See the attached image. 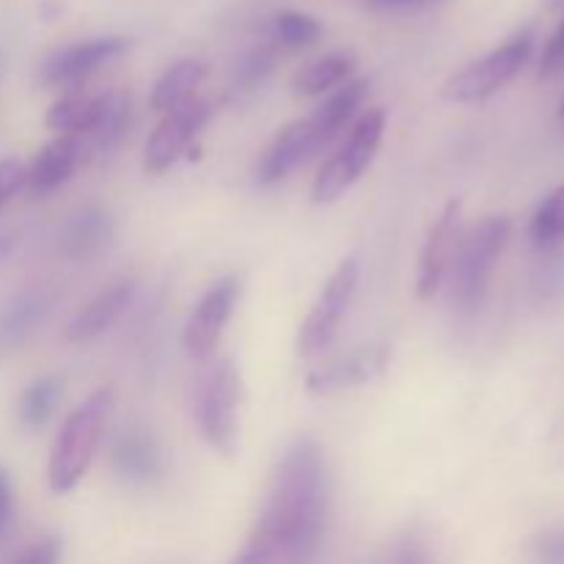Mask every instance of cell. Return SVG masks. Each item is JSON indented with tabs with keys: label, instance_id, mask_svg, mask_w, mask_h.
<instances>
[{
	"label": "cell",
	"instance_id": "cell-27",
	"mask_svg": "<svg viewBox=\"0 0 564 564\" xmlns=\"http://www.w3.org/2000/svg\"><path fill=\"white\" fill-rule=\"evenodd\" d=\"M61 554H64L61 540L55 534H47V538L25 545L9 564H61Z\"/></svg>",
	"mask_w": 564,
	"mask_h": 564
},
{
	"label": "cell",
	"instance_id": "cell-3",
	"mask_svg": "<svg viewBox=\"0 0 564 564\" xmlns=\"http://www.w3.org/2000/svg\"><path fill=\"white\" fill-rule=\"evenodd\" d=\"M512 237V224L505 215H490V218L474 224L466 235L457 240L455 259H452V297L460 308L471 312L485 301L490 275L496 262L505 253L507 242Z\"/></svg>",
	"mask_w": 564,
	"mask_h": 564
},
{
	"label": "cell",
	"instance_id": "cell-21",
	"mask_svg": "<svg viewBox=\"0 0 564 564\" xmlns=\"http://www.w3.org/2000/svg\"><path fill=\"white\" fill-rule=\"evenodd\" d=\"M207 80V66L196 58L176 61L174 66L160 75V80L154 83L152 94H149V108L154 113H169V110L182 108L185 102L198 97V88Z\"/></svg>",
	"mask_w": 564,
	"mask_h": 564
},
{
	"label": "cell",
	"instance_id": "cell-18",
	"mask_svg": "<svg viewBox=\"0 0 564 564\" xmlns=\"http://www.w3.org/2000/svg\"><path fill=\"white\" fill-rule=\"evenodd\" d=\"M369 86L372 83L367 77H358V80H350L347 86H341L334 97L325 99L312 116H306L308 132H312L314 152H323L330 141L341 135L347 124L356 119V113L361 110L364 99H367Z\"/></svg>",
	"mask_w": 564,
	"mask_h": 564
},
{
	"label": "cell",
	"instance_id": "cell-13",
	"mask_svg": "<svg viewBox=\"0 0 564 564\" xmlns=\"http://www.w3.org/2000/svg\"><path fill=\"white\" fill-rule=\"evenodd\" d=\"M457 224H460V202H449L444 209H441L438 218H435L433 229H430L427 240H424L422 257H419V273H416L419 301H433V297L438 295L444 279L449 275L457 240H460V235H457Z\"/></svg>",
	"mask_w": 564,
	"mask_h": 564
},
{
	"label": "cell",
	"instance_id": "cell-5",
	"mask_svg": "<svg viewBox=\"0 0 564 564\" xmlns=\"http://www.w3.org/2000/svg\"><path fill=\"white\" fill-rule=\"evenodd\" d=\"M386 132V110L372 108L352 124L350 135L339 147L334 158L325 160L319 174L314 176L312 202L314 204H334L356 185L364 176V171L372 165Z\"/></svg>",
	"mask_w": 564,
	"mask_h": 564
},
{
	"label": "cell",
	"instance_id": "cell-25",
	"mask_svg": "<svg viewBox=\"0 0 564 564\" xmlns=\"http://www.w3.org/2000/svg\"><path fill=\"white\" fill-rule=\"evenodd\" d=\"M61 400V380L58 378H39L22 391L20 397V422L28 430H42L53 416L55 405Z\"/></svg>",
	"mask_w": 564,
	"mask_h": 564
},
{
	"label": "cell",
	"instance_id": "cell-28",
	"mask_svg": "<svg viewBox=\"0 0 564 564\" xmlns=\"http://www.w3.org/2000/svg\"><path fill=\"white\" fill-rule=\"evenodd\" d=\"M389 564H433V556L419 534H402L391 549Z\"/></svg>",
	"mask_w": 564,
	"mask_h": 564
},
{
	"label": "cell",
	"instance_id": "cell-6",
	"mask_svg": "<svg viewBox=\"0 0 564 564\" xmlns=\"http://www.w3.org/2000/svg\"><path fill=\"white\" fill-rule=\"evenodd\" d=\"M534 55V33L521 31L507 39L501 47L490 50L482 58L463 66L457 75H452L444 86V97L449 102L474 105L485 102L494 94H499L507 83L516 80Z\"/></svg>",
	"mask_w": 564,
	"mask_h": 564
},
{
	"label": "cell",
	"instance_id": "cell-10",
	"mask_svg": "<svg viewBox=\"0 0 564 564\" xmlns=\"http://www.w3.org/2000/svg\"><path fill=\"white\" fill-rule=\"evenodd\" d=\"M127 44L130 42L121 36H99L88 39V42L69 44V47L58 50V53H53L44 61L42 69H39V80L44 86H72V83L86 80L88 75L102 69L105 64L119 58L127 50Z\"/></svg>",
	"mask_w": 564,
	"mask_h": 564
},
{
	"label": "cell",
	"instance_id": "cell-17",
	"mask_svg": "<svg viewBox=\"0 0 564 564\" xmlns=\"http://www.w3.org/2000/svg\"><path fill=\"white\" fill-rule=\"evenodd\" d=\"M53 308L47 290H25L0 306V358L20 350Z\"/></svg>",
	"mask_w": 564,
	"mask_h": 564
},
{
	"label": "cell",
	"instance_id": "cell-23",
	"mask_svg": "<svg viewBox=\"0 0 564 564\" xmlns=\"http://www.w3.org/2000/svg\"><path fill=\"white\" fill-rule=\"evenodd\" d=\"M275 58H279V55H275L273 47L251 50V53L237 64L229 83V91H226V99H229V102H248V99L268 83V77L273 75Z\"/></svg>",
	"mask_w": 564,
	"mask_h": 564
},
{
	"label": "cell",
	"instance_id": "cell-15",
	"mask_svg": "<svg viewBox=\"0 0 564 564\" xmlns=\"http://www.w3.org/2000/svg\"><path fill=\"white\" fill-rule=\"evenodd\" d=\"M83 160V141L75 135H58L39 149L25 169V187L31 196H50L72 180Z\"/></svg>",
	"mask_w": 564,
	"mask_h": 564
},
{
	"label": "cell",
	"instance_id": "cell-1",
	"mask_svg": "<svg viewBox=\"0 0 564 564\" xmlns=\"http://www.w3.org/2000/svg\"><path fill=\"white\" fill-rule=\"evenodd\" d=\"M328 523V477L317 441L297 438L279 460L262 516L248 540L270 564H312Z\"/></svg>",
	"mask_w": 564,
	"mask_h": 564
},
{
	"label": "cell",
	"instance_id": "cell-16",
	"mask_svg": "<svg viewBox=\"0 0 564 564\" xmlns=\"http://www.w3.org/2000/svg\"><path fill=\"white\" fill-rule=\"evenodd\" d=\"M314 143L312 132H308L306 119H297L292 124H286L279 135L270 141V147L264 149V154L257 163V185L273 187L281 180L292 174L301 163H306L308 158H314Z\"/></svg>",
	"mask_w": 564,
	"mask_h": 564
},
{
	"label": "cell",
	"instance_id": "cell-34",
	"mask_svg": "<svg viewBox=\"0 0 564 564\" xmlns=\"http://www.w3.org/2000/svg\"><path fill=\"white\" fill-rule=\"evenodd\" d=\"M11 248H14V240H11V237H0V262H3V259L9 257Z\"/></svg>",
	"mask_w": 564,
	"mask_h": 564
},
{
	"label": "cell",
	"instance_id": "cell-36",
	"mask_svg": "<svg viewBox=\"0 0 564 564\" xmlns=\"http://www.w3.org/2000/svg\"><path fill=\"white\" fill-rule=\"evenodd\" d=\"M562 119H564V102H562Z\"/></svg>",
	"mask_w": 564,
	"mask_h": 564
},
{
	"label": "cell",
	"instance_id": "cell-9",
	"mask_svg": "<svg viewBox=\"0 0 564 564\" xmlns=\"http://www.w3.org/2000/svg\"><path fill=\"white\" fill-rule=\"evenodd\" d=\"M237 301H240V279L237 275H224L204 292L202 301L187 317L185 328H182V347H185L187 356L196 358V361L213 356Z\"/></svg>",
	"mask_w": 564,
	"mask_h": 564
},
{
	"label": "cell",
	"instance_id": "cell-24",
	"mask_svg": "<svg viewBox=\"0 0 564 564\" xmlns=\"http://www.w3.org/2000/svg\"><path fill=\"white\" fill-rule=\"evenodd\" d=\"M529 240L540 251L556 248L564 240V185L554 187L534 209L529 220Z\"/></svg>",
	"mask_w": 564,
	"mask_h": 564
},
{
	"label": "cell",
	"instance_id": "cell-22",
	"mask_svg": "<svg viewBox=\"0 0 564 564\" xmlns=\"http://www.w3.org/2000/svg\"><path fill=\"white\" fill-rule=\"evenodd\" d=\"M352 69H356V58L350 53L323 55V58L312 61L297 72L292 88H295L297 97H319V94L345 83L352 75Z\"/></svg>",
	"mask_w": 564,
	"mask_h": 564
},
{
	"label": "cell",
	"instance_id": "cell-32",
	"mask_svg": "<svg viewBox=\"0 0 564 564\" xmlns=\"http://www.w3.org/2000/svg\"><path fill=\"white\" fill-rule=\"evenodd\" d=\"M540 560L545 564H564V532L549 534L540 540Z\"/></svg>",
	"mask_w": 564,
	"mask_h": 564
},
{
	"label": "cell",
	"instance_id": "cell-33",
	"mask_svg": "<svg viewBox=\"0 0 564 564\" xmlns=\"http://www.w3.org/2000/svg\"><path fill=\"white\" fill-rule=\"evenodd\" d=\"M433 0H369L375 9H408V6H427Z\"/></svg>",
	"mask_w": 564,
	"mask_h": 564
},
{
	"label": "cell",
	"instance_id": "cell-19",
	"mask_svg": "<svg viewBox=\"0 0 564 564\" xmlns=\"http://www.w3.org/2000/svg\"><path fill=\"white\" fill-rule=\"evenodd\" d=\"M113 240V218L102 207H83L64 224L58 248L72 262H86L97 257Z\"/></svg>",
	"mask_w": 564,
	"mask_h": 564
},
{
	"label": "cell",
	"instance_id": "cell-2",
	"mask_svg": "<svg viewBox=\"0 0 564 564\" xmlns=\"http://www.w3.org/2000/svg\"><path fill=\"white\" fill-rule=\"evenodd\" d=\"M116 411V389L99 386L61 424L47 460V485L55 496H64L83 482L102 444L105 427Z\"/></svg>",
	"mask_w": 564,
	"mask_h": 564
},
{
	"label": "cell",
	"instance_id": "cell-8",
	"mask_svg": "<svg viewBox=\"0 0 564 564\" xmlns=\"http://www.w3.org/2000/svg\"><path fill=\"white\" fill-rule=\"evenodd\" d=\"M213 102L204 97L191 99V102H185L182 108L163 113V119L158 121L152 135L147 138L143 169H147L149 174H165L171 165L180 163V158H185L191 143L202 135V130L207 127V121L213 119Z\"/></svg>",
	"mask_w": 564,
	"mask_h": 564
},
{
	"label": "cell",
	"instance_id": "cell-7",
	"mask_svg": "<svg viewBox=\"0 0 564 564\" xmlns=\"http://www.w3.org/2000/svg\"><path fill=\"white\" fill-rule=\"evenodd\" d=\"M358 275H361V268H358V259L352 257L339 262V268L328 275L325 286L319 290L317 301H314L312 312L303 319L301 334H297V352L303 358L317 356V352H323L336 339V334L341 328V319L350 312V303L356 297Z\"/></svg>",
	"mask_w": 564,
	"mask_h": 564
},
{
	"label": "cell",
	"instance_id": "cell-26",
	"mask_svg": "<svg viewBox=\"0 0 564 564\" xmlns=\"http://www.w3.org/2000/svg\"><path fill=\"white\" fill-rule=\"evenodd\" d=\"M273 33L275 42L284 44V47L301 50L312 47L314 42H319L323 36V25L314 20L312 14H301V11H281L273 20Z\"/></svg>",
	"mask_w": 564,
	"mask_h": 564
},
{
	"label": "cell",
	"instance_id": "cell-11",
	"mask_svg": "<svg viewBox=\"0 0 564 564\" xmlns=\"http://www.w3.org/2000/svg\"><path fill=\"white\" fill-rule=\"evenodd\" d=\"M389 361L391 347L383 345V341H375V345L358 347L350 356L339 358L330 367L308 375L306 389L314 397H330L341 394V391L361 389V386L378 380L386 372V367H389Z\"/></svg>",
	"mask_w": 564,
	"mask_h": 564
},
{
	"label": "cell",
	"instance_id": "cell-30",
	"mask_svg": "<svg viewBox=\"0 0 564 564\" xmlns=\"http://www.w3.org/2000/svg\"><path fill=\"white\" fill-rule=\"evenodd\" d=\"M564 69V20L560 22L551 39L545 42L543 55H540V77H554L556 72Z\"/></svg>",
	"mask_w": 564,
	"mask_h": 564
},
{
	"label": "cell",
	"instance_id": "cell-4",
	"mask_svg": "<svg viewBox=\"0 0 564 564\" xmlns=\"http://www.w3.org/2000/svg\"><path fill=\"white\" fill-rule=\"evenodd\" d=\"M240 400L242 380L229 358H220L209 367L196 391L198 433L209 449L224 457L237 455L240 441Z\"/></svg>",
	"mask_w": 564,
	"mask_h": 564
},
{
	"label": "cell",
	"instance_id": "cell-14",
	"mask_svg": "<svg viewBox=\"0 0 564 564\" xmlns=\"http://www.w3.org/2000/svg\"><path fill=\"white\" fill-rule=\"evenodd\" d=\"M119 91L108 94H66L44 116V124L58 135L94 138L108 121Z\"/></svg>",
	"mask_w": 564,
	"mask_h": 564
},
{
	"label": "cell",
	"instance_id": "cell-12",
	"mask_svg": "<svg viewBox=\"0 0 564 564\" xmlns=\"http://www.w3.org/2000/svg\"><path fill=\"white\" fill-rule=\"evenodd\" d=\"M138 284L141 281L135 275H119L110 284H105L86 306L72 314V319L66 323V341L83 345V341H91L97 336H102L110 325L119 323L121 314L135 301Z\"/></svg>",
	"mask_w": 564,
	"mask_h": 564
},
{
	"label": "cell",
	"instance_id": "cell-35",
	"mask_svg": "<svg viewBox=\"0 0 564 564\" xmlns=\"http://www.w3.org/2000/svg\"><path fill=\"white\" fill-rule=\"evenodd\" d=\"M549 6H551V9H562L564 0H549Z\"/></svg>",
	"mask_w": 564,
	"mask_h": 564
},
{
	"label": "cell",
	"instance_id": "cell-31",
	"mask_svg": "<svg viewBox=\"0 0 564 564\" xmlns=\"http://www.w3.org/2000/svg\"><path fill=\"white\" fill-rule=\"evenodd\" d=\"M11 523H14V490L9 474L0 468V540L11 532Z\"/></svg>",
	"mask_w": 564,
	"mask_h": 564
},
{
	"label": "cell",
	"instance_id": "cell-29",
	"mask_svg": "<svg viewBox=\"0 0 564 564\" xmlns=\"http://www.w3.org/2000/svg\"><path fill=\"white\" fill-rule=\"evenodd\" d=\"M25 187V165L14 158L0 160V209Z\"/></svg>",
	"mask_w": 564,
	"mask_h": 564
},
{
	"label": "cell",
	"instance_id": "cell-20",
	"mask_svg": "<svg viewBox=\"0 0 564 564\" xmlns=\"http://www.w3.org/2000/svg\"><path fill=\"white\" fill-rule=\"evenodd\" d=\"M110 460H113L116 474L130 485H152L163 471L158 444L152 441V435L141 433V430H130L121 435L113 444Z\"/></svg>",
	"mask_w": 564,
	"mask_h": 564
}]
</instances>
